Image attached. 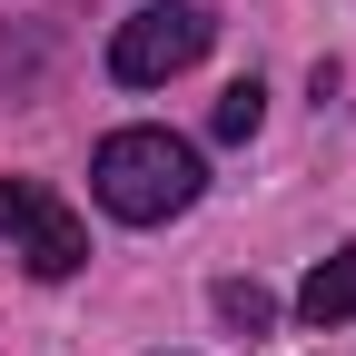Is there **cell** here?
<instances>
[{
    "label": "cell",
    "mask_w": 356,
    "mask_h": 356,
    "mask_svg": "<svg viewBox=\"0 0 356 356\" xmlns=\"http://www.w3.org/2000/svg\"><path fill=\"white\" fill-rule=\"evenodd\" d=\"M198 188H208V168H198V149L178 129H109L99 159H89V198L119 228H159V218L198 208Z\"/></svg>",
    "instance_id": "1"
},
{
    "label": "cell",
    "mask_w": 356,
    "mask_h": 356,
    "mask_svg": "<svg viewBox=\"0 0 356 356\" xmlns=\"http://www.w3.org/2000/svg\"><path fill=\"white\" fill-rule=\"evenodd\" d=\"M208 40H218V20L198 10V0H149V10L119 20V40H109V79L159 89V79H178V70H198Z\"/></svg>",
    "instance_id": "2"
},
{
    "label": "cell",
    "mask_w": 356,
    "mask_h": 356,
    "mask_svg": "<svg viewBox=\"0 0 356 356\" xmlns=\"http://www.w3.org/2000/svg\"><path fill=\"white\" fill-rule=\"evenodd\" d=\"M20 248H30V277H79V257H89V228H79V218L50 198V208H40L30 228H20Z\"/></svg>",
    "instance_id": "3"
},
{
    "label": "cell",
    "mask_w": 356,
    "mask_h": 356,
    "mask_svg": "<svg viewBox=\"0 0 356 356\" xmlns=\"http://www.w3.org/2000/svg\"><path fill=\"white\" fill-rule=\"evenodd\" d=\"M297 317H307V327H346V317H356V238L297 287Z\"/></svg>",
    "instance_id": "4"
},
{
    "label": "cell",
    "mask_w": 356,
    "mask_h": 356,
    "mask_svg": "<svg viewBox=\"0 0 356 356\" xmlns=\"http://www.w3.org/2000/svg\"><path fill=\"white\" fill-rule=\"evenodd\" d=\"M218 317L248 327V337H267V327H277V297H267L257 277H218Z\"/></svg>",
    "instance_id": "5"
},
{
    "label": "cell",
    "mask_w": 356,
    "mask_h": 356,
    "mask_svg": "<svg viewBox=\"0 0 356 356\" xmlns=\"http://www.w3.org/2000/svg\"><path fill=\"white\" fill-rule=\"evenodd\" d=\"M257 119H267V89H257V79H238L228 99L208 109V129H218V139H257Z\"/></svg>",
    "instance_id": "6"
},
{
    "label": "cell",
    "mask_w": 356,
    "mask_h": 356,
    "mask_svg": "<svg viewBox=\"0 0 356 356\" xmlns=\"http://www.w3.org/2000/svg\"><path fill=\"white\" fill-rule=\"evenodd\" d=\"M40 208H50V188H30V178H10V188H0V228H10V238H20V228H30V218H40Z\"/></svg>",
    "instance_id": "7"
}]
</instances>
